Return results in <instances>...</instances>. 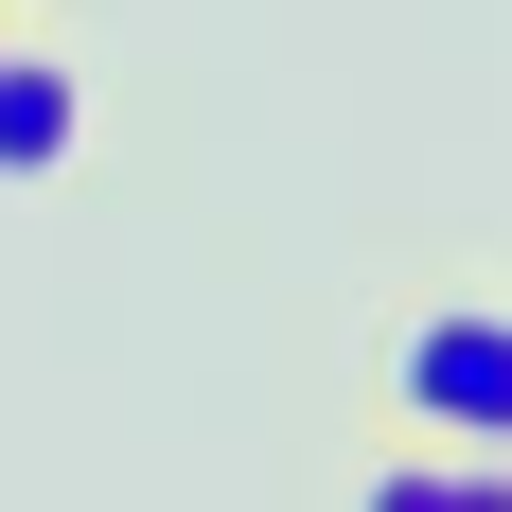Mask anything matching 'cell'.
Wrapping results in <instances>:
<instances>
[{"label": "cell", "mask_w": 512, "mask_h": 512, "mask_svg": "<svg viewBox=\"0 0 512 512\" xmlns=\"http://www.w3.org/2000/svg\"><path fill=\"white\" fill-rule=\"evenodd\" d=\"M371 389H389V424H424V442H495L512 460V301H407Z\"/></svg>", "instance_id": "obj_1"}, {"label": "cell", "mask_w": 512, "mask_h": 512, "mask_svg": "<svg viewBox=\"0 0 512 512\" xmlns=\"http://www.w3.org/2000/svg\"><path fill=\"white\" fill-rule=\"evenodd\" d=\"M0 36H18V18H0Z\"/></svg>", "instance_id": "obj_4"}, {"label": "cell", "mask_w": 512, "mask_h": 512, "mask_svg": "<svg viewBox=\"0 0 512 512\" xmlns=\"http://www.w3.org/2000/svg\"><path fill=\"white\" fill-rule=\"evenodd\" d=\"M371 512H512V460H495V442H424V424H389Z\"/></svg>", "instance_id": "obj_3"}, {"label": "cell", "mask_w": 512, "mask_h": 512, "mask_svg": "<svg viewBox=\"0 0 512 512\" xmlns=\"http://www.w3.org/2000/svg\"><path fill=\"white\" fill-rule=\"evenodd\" d=\"M71 159H89V71L53 36H0V195H36Z\"/></svg>", "instance_id": "obj_2"}]
</instances>
